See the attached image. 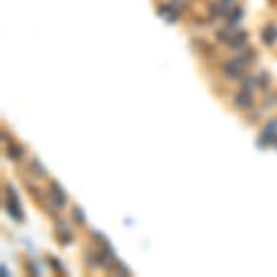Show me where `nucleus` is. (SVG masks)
Segmentation results:
<instances>
[{"instance_id":"obj_1","label":"nucleus","mask_w":277,"mask_h":277,"mask_svg":"<svg viewBox=\"0 0 277 277\" xmlns=\"http://www.w3.org/2000/svg\"><path fill=\"white\" fill-rule=\"evenodd\" d=\"M246 67H248V61L244 59L242 55H238V57H233V59H229L226 65H224V74L231 80H236V78H240L246 72Z\"/></svg>"},{"instance_id":"obj_2","label":"nucleus","mask_w":277,"mask_h":277,"mask_svg":"<svg viewBox=\"0 0 277 277\" xmlns=\"http://www.w3.org/2000/svg\"><path fill=\"white\" fill-rule=\"evenodd\" d=\"M9 190V198L6 200V211L9 213V216H13V220L21 222L22 220V211L19 207V198H17V192L13 188H7Z\"/></svg>"},{"instance_id":"obj_3","label":"nucleus","mask_w":277,"mask_h":277,"mask_svg":"<svg viewBox=\"0 0 277 277\" xmlns=\"http://www.w3.org/2000/svg\"><path fill=\"white\" fill-rule=\"evenodd\" d=\"M157 13H159V17H163L166 22H170V24H174V22L180 19V9H178L176 6H170V4H163V6H159Z\"/></svg>"},{"instance_id":"obj_4","label":"nucleus","mask_w":277,"mask_h":277,"mask_svg":"<svg viewBox=\"0 0 277 277\" xmlns=\"http://www.w3.org/2000/svg\"><path fill=\"white\" fill-rule=\"evenodd\" d=\"M246 43H248V32H244V30H238V32H233L231 37H229V48L233 50H240L246 46Z\"/></svg>"},{"instance_id":"obj_5","label":"nucleus","mask_w":277,"mask_h":277,"mask_svg":"<svg viewBox=\"0 0 277 277\" xmlns=\"http://www.w3.org/2000/svg\"><path fill=\"white\" fill-rule=\"evenodd\" d=\"M276 133H277V122L276 120H272L266 124L264 128L263 135H261V140H259V146H268V142H274V138H276Z\"/></svg>"},{"instance_id":"obj_6","label":"nucleus","mask_w":277,"mask_h":277,"mask_svg":"<svg viewBox=\"0 0 277 277\" xmlns=\"http://www.w3.org/2000/svg\"><path fill=\"white\" fill-rule=\"evenodd\" d=\"M261 39L266 46H272L277 43V26L276 24H266V26L261 30Z\"/></svg>"},{"instance_id":"obj_7","label":"nucleus","mask_w":277,"mask_h":277,"mask_svg":"<svg viewBox=\"0 0 277 277\" xmlns=\"http://www.w3.org/2000/svg\"><path fill=\"white\" fill-rule=\"evenodd\" d=\"M50 198H52L54 205H57V207H63V205H65V201H67V194L63 192V188L59 187L55 181L50 185Z\"/></svg>"},{"instance_id":"obj_8","label":"nucleus","mask_w":277,"mask_h":277,"mask_svg":"<svg viewBox=\"0 0 277 277\" xmlns=\"http://www.w3.org/2000/svg\"><path fill=\"white\" fill-rule=\"evenodd\" d=\"M235 104L240 107V109H248V107H251V104H253V96H251V91L248 89H242L236 92L235 96Z\"/></svg>"},{"instance_id":"obj_9","label":"nucleus","mask_w":277,"mask_h":277,"mask_svg":"<svg viewBox=\"0 0 277 277\" xmlns=\"http://www.w3.org/2000/svg\"><path fill=\"white\" fill-rule=\"evenodd\" d=\"M244 15V9L240 6H235V7H229V13H228V26L229 28H235L240 19H242Z\"/></svg>"},{"instance_id":"obj_10","label":"nucleus","mask_w":277,"mask_h":277,"mask_svg":"<svg viewBox=\"0 0 277 277\" xmlns=\"http://www.w3.org/2000/svg\"><path fill=\"white\" fill-rule=\"evenodd\" d=\"M7 155L11 157V159H21L22 155H24V150H22V146H17V144H11L7 148Z\"/></svg>"},{"instance_id":"obj_11","label":"nucleus","mask_w":277,"mask_h":277,"mask_svg":"<svg viewBox=\"0 0 277 277\" xmlns=\"http://www.w3.org/2000/svg\"><path fill=\"white\" fill-rule=\"evenodd\" d=\"M30 166H32V170H34L35 176H39V178H45V176H46V170L43 168L41 163H39L37 159L32 161V163H30Z\"/></svg>"},{"instance_id":"obj_12","label":"nucleus","mask_w":277,"mask_h":277,"mask_svg":"<svg viewBox=\"0 0 277 277\" xmlns=\"http://www.w3.org/2000/svg\"><path fill=\"white\" fill-rule=\"evenodd\" d=\"M257 85H261V89H268V85H270V76H268V72H261V74L257 76Z\"/></svg>"},{"instance_id":"obj_13","label":"nucleus","mask_w":277,"mask_h":277,"mask_svg":"<svg viewBox=\"0 0 277 277\" xmlns=\"http://www.w3.org/2000/svg\"><path fill=\"white\" fill-rule=\"evenodd\" d=\"M72 215H74V220H76L78 224H83V213L80 211V207L72 209Z\"/></svg>"},{"instance_id":"obj_14","label":"nucleus","mask_w":277,"mask_h":277,"mask_svg":"<svg viewBox=\"0 0 277 277\" xmlns=\"http://www.w3.org/2000/svg\"><path fill=\"white\" fill-rule=\"evenodd\" d=\"M274 146H276V148H277V137L274 138Z\"/></svg>"}]
</instances>
